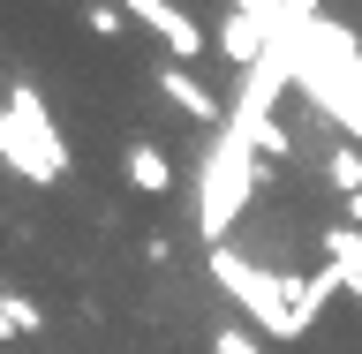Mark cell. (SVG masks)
<instances>
[{
  "label": "cell",
  "mask_w": 362,
  "mask_h": 354,
  "mask_svg": "<svg viewBox=\"0 0 362 354\" xmlns=\"http://www.w3.org/2000/svg\"><path fill=\"white\" fill-rule=\"evenodd\" d=\"M249 189H257V143L226 121V129L211 136L204 166H197V226H204L211 249H226V234H234V219H242Z\"/></svg>",
  "instance_id": "cell-1"
},
{
  "label": "cell",
  "mask_w": 362,
  "mask_h": 354,
  "mask_svg": "<svg viewBox=\"0 0 362 354\" xmlns=\"http://www.w3.org/2000/svg\"><path fill=\"white\" fill-rule=\"evenodd\" d=\"M0 158H8L23 181H38V189H53V181L68 174V143H61L53 113H45V98L30 83H8V106H0Z\"/></svg>",
  "instance_id": "cell-2"
},
{
  "label": "cell",
  "mask_w": 362,
  "mask_h": 354,
  "mask_svg": "<svg viewBox=\"0 0 362 354\" xmlns=\"http://www.w3.org/2000/svg\"><path fill=\"white\" fill-rule=\"evenodd\" d=\"M211 279H219V287L249 309V324H257V332H272V339H302V317H294L302 279L264 271V264H249V256H234V249H211Z\"/></svg>",
  "instance_id": "cell-3"
},
{
  "label": "cell",
  "mask_w": 362,
  "mask_h": 354,
  "mask_svg": "<svg viewBox=\"0 0 362 354\" xmlns=\"http://www.w3.org/2000/svg\"><path fill=\"white\" fill-rule=\"evenodd\" d=\"M113 8H129L136 23H151V30H158V38H166V53H174L181 68H189V61H197V53H204V45H211V38H204V30H197V23H189V16H181V8H174V0H113Z\"/></svg>",
  "instance_id": "cell-4"
},
{
  "label": "cell",
  "mask_w": 362,
  "mask_h": 354,
  "mask_svg": "<svg viewBox=\"0 0 362 354\" xmlns=\"http://www.w3.org/2000/svg\"><path fill=\"white\" fill-rule=\"evenodd\" d=\"M272 45H279V30H272L264 16H242V8H234V16L219 23V53H226V61H234V68H242V76H249V68H257V61H264Z\"/></svg>",
  "instance_id": "cell-5"
},
{
  "label": "cell",
  "mask_w": 362,
  "mask_h": 354,
  "mask_svg": "<svg viewBox=\"0 0 362 354\" xmlns=\"http://www.w3.org/2000/svg\"><path fill=\"white\" fill-rule=\"evenodd\" d=\"M158 90H166V98H174V106L189 113V121H204V129L219 121V129H226L219 98H211V90H204V83H197V76H189V68H181V61H166V68H158Z\"/></svg>",
  "instance_id": "cell-6"
},
{
  "label": "cell",
  "mask_w": 362,
  "mask_h": 354,
  "mask_svg": "<svg viewBox=\"0 0 362 354\" xmlns=\"http://www.w3.org/2000/svg\"><path fill=\"white\" fill-rule=\"evenodd\" d=\"M129 181L144 189V196H166V189H174V166H166V151H158V143H129Z\"/></svg>",
  "instance_id": "cell-7"
},
{
  "label": "cell",
  "mask_w": 362,
  "mask_h": 354,
  "mask_svg": "<svg viewBox=\"0 0 362 354\" xmlns=\"http://www.w3.org/2000/svg\"><path fill=\"white\" fill-rule=\"evenodd\" d=\"M325 174H332V189L347 203H362V143H332L325 151Z\"/></svg>",
  "instance_id": "cell-8"
},
{
  "label": "cell",
  "mask_w": 362,
  "mask_h": 354,
  "mask_svg": "<svg viewBox=\"0 0 362 354\" xmlns=\"http://www.w3.org/2000/svg\"><path fill=\"white\" fill-rule=\"evenodd\" d=\"M339 287H347V279H339L332 264L317 271V279H302V294H294V317H302V332H310V324H317V309H325V302H332Z\"/></svg>",
  "instance_id": "cell-9"
},
{
  "label": "cell",
  "mask_w": 362,
  "mask_h": 354,
  "mask_svg": "<svg viewBox=\"0 0 362 354\" xmlns=\"http://www.w3.org/2000/svg\"><path fill=\"white\" fill-rule=\"evenodd\" d=\"M0 332H8V339L38 332V302H23V294H8V302H0Z\"/></svg>",
  "instance_id": "cell-10"
},
{
  "label": "cell",
  "mask_w": 362,
  "mask_h": 354,
  "mask_svg": "<svg viewBox=\"0 0 362 354\" xmlns=\"http://www.w3.org/2000/svg\"><path fill=\"white\" fill-rule=\"evenodd\" d=\"M83 23L98 30V38H121V23H129V8H113V0H90V8H83Z\"/></svg>",
  "instance_id": "cell-11"
},
{
  "label": "cell",
  "mask_w": 362,
  "mask_h": 354,
  "mask_svg": "<svg viewBox=\"0 0 362 354\" xmlns=\"http://www.w3.org/2000/svg\"><path fill=\"white\" fill-rule=\"evenodd\" d=\"M211 354H264V347H257V332L226 324V332H211Z\"/></svg>",
  "instance_id": "cell-12"
},
{
  "label": "cell",
  "mask_w": 362,
  "mask_h": 354,
  "mask_svg": "<svg viewBox=\"0 0 362 354\" xmlns=\"http://www.w3.org/2000/svg\"><path fill=\"white\" fill-rule=\"evenodd\" d=\"M257 158H287V129H279V121L257 129Z\"/></svg>",
  "instance_id": "cell-13"
},
{
  "label": "cell",
  "mask_w": 362,
  "mask_h": 354,
  "mask_svg": "<svg viewBox=\"0 0 362 354\" xmlns=\"http://www.w3.org/2000/svg\"><path fill=\"white\" fill-rule=\"evenodd\" d=\"M355 294H362V279H355Z\"/></svg>",
  "instance_id": "cell-14"
}]
</instances>
